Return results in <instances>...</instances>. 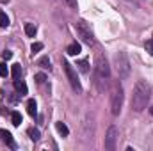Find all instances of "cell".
<instances>
[{"mask_svg": "<svg viewBox=\"0 0 153 151\" xmlns=\"http://www.w3.org/2000/svg\"><path fill=\"white\" fill-rule=\"evenodd\" d=\"M152 96V89L144 80H137V84L134 85V94H132V109L135 112H141L146 109L148 101Z\"/></svg>", "mask_w": 153, "mask_h": 151, "instance_id": "1", "label": "cell"}, {"mask_svg": "<svg viewBox=\"0 0 153 151\" xmlns=\"http://www.w3.org/2000/svg\"><path fill=\"white\" fill-rule=\"evenodd\" d=\"M109 78H111V68H109L105 57L98 55L96 64H94V82H96L100 91H105V85H107Z\"/></svg>", "mask_w": 153, "mask_h": 151, "instance_id": "2", "label": "cell"}, {"mask_svg": "<svg viewBox=\"0 0 153 151\" xmlns=\"http://www.w3.org/2000/svg\"><path fill=\"white\" fill-rule=\"evenodd\" d=\"M114 64H116V71L119 78H128L130 76V61H128V55L125 52H117L114 55Z\"/></svg>", "mask_w": 153, "mask_h": 151, "instance_id": "3", "label": "cell"}, {"mask_svg": "<svg viewBox=\"0 0 153 151\" xmlns=\"http://www.w3.org/2000/svg\"><path fill=\"white\" fill-rule=\"evenodd\" d=\"M75 29H76V34L80 36V39L85 43V44H94V36H93V30H91V27L85 23V21H78L75 25Z\"/></svg>", "mask_w": 153, "mask_h": 151, "instance_id": "4", "label": "cell"}, {"mask_svg": "<svg viewBox=\"0 0 153 151\" xmlns=\"http://www.w3.org/2000/svg\"><path fill=\"white\" fill-rule=\"evenodd\" d=\"M121 107H123V87H121V84H116L112 89V103H111L112 114L117 115L121 112Z\"/></svg>", "mask_w": 153, "mask_h": 151, "instance_id": "5", "label": "cell"}, {"mask_svg": "<svg viewBox=\"0 0 153 151\" xmlns=\"http://www.w3.org/2000/svg\"><path fill=\"white\" fill-rule=\"evenodd\" d=\"M62 68H64V73L68 76L71 87L75 89L76 93H82V85H80V80H78V76H76V71L73 70V66H71L68 61H62Z\"/></svg>", "mask_w": 153, "mask_h": 151, "instance_id": "6", "label": "cell"}, {"mask_svg": "<svg viewBox=\"0 0 153 151\" xmlns=\"http://www.w3.org/2000/svg\"><path fill=\"white\" fill-rule=\"evenodd\" d=\"M117 137H119V130L112 124V126L107 130V133H105V150H109V151H114L116 150Z\"/></svg>", "mask_w": 153, "mask_h": 151, "instance_id": "7", "label": "cell"}, {"mask_svg": "<svg viewBox=\"0 0 153 151\" xmlns=\"http://www.w3.org/2000/svg\"><path fill=\"white\" fill-rule=\"evenodd\" d=\"M0 141H2V142H5L11 150H14V148H16V142H14L13 135H11L7 130H0Z\"/></svg>", "mask_w": 153, "mask_h": 151, "instance_id": "8", "label": "cell"}, {"mask_svg": "<svg viewBox=\"0 0 153 151\" xmlns=\"http://www.w3.org/2000/svg\"><path fill=\"white\" fill-rule=\"evenodd\" d=\"M14 89L20 93V96H25V94L29 93V89H27V84H25L23 80H20V78H18V80H14Z\"/></svg>", "mask_w": 153, "mask_h": 151, "instance_id": "9", "label": "cell"}, {"mask_svg": "<svg viewBox=\"0 0 153 151\" xmlns=\"http://www.w3.org/2000/svg\"><path fill=\"white\" fill-rule=\"evenodd\" d=\"M27 112H29V115H32V117L38 115V105H36L34 100H29L27 101Z\"/></svg>", "mask_w": 153, "mask_h": 151, "instance_id": "10", "label": "cell"}, {"mask_svg": "<svg viewBox=\"0 0 153 151\" xmlns=\"http://www.w3.org/2000/svg\"><path fill=\"white\" fill-rule=\"evenodd\" d=\"M80 50H82V48H80V44H78V43H71V44L66 48L68 55H78V53H80Z\"/></svg>", "mask_w": 153, "mask_h": 151, "instance_id": "11", "label": "cell"}, {"mask_svg": "<svg viewBox=\"0 0 153 151\" xmlns=\"http://www.w3.org/2000/svg\"><path fill=\"white\" fill-rule=\"evenodd\" d=\"M36 32H38V29H36L34 23H25V34H27L29 38H34Z\"/></svg>", "mask_w": 153, "mask_h": 151, "instance_id": "12", "label": "cell"}, {"mask_svg": "<svg viewBox=\"0 0 153 151\" xmlns=\"http://www.w3.org/2000/svg\"><path fill=\"white\" fill-rule=\"evenodd\" d=\"M55 128H57V132H59L62 137H68V135H70V130H68V126H66L64 123H55Z\"/></svg>", "mask_w": 153, "mask_h": 151, "instance_id": "13", "label": "cell"}, {"mask_svg": "<svg viewBox=\"0 0 153 151\" xmlns=\"http://www.w3.org/2000/svg\"><path fill=\"white\" fill-rule=\"evenodd\" d=\"M11 121H13V124H14V126H20V124H22V114L16 112V110H14V112H11Z\"/></svg>", "mask_w": 153, "mask_h": 151, "instance_id": "14", "label": "cell"}, {"mask_svg": "<svg viewBox=\"0 0 153 151\" xmlns=\"http://www.w3.org/2000/svg\"><path fill=\"white\" fill-rule=\"evenodd\" d=\"M27 133H29V137H30L34 142L39 141V130H38V128H29V130H27Z\"/></svg>", "mask_w": 153, "mask_h": 151, "instance_id": "15", "label": "cell"}, {"mask_svg": "<svg viewBox=\"0 0 153 151\" xmlns=\"http://www.w3.org/2000/svg\"><path fill=\"white\" fill-rule=\"evenodd\" d=\"M38 64L41 66V68H43V70H50V59H48L46 55L39 59V62H38Z\"/></svg>", "mask_w": 153, "mask_h": 151, "instance_id": "16", "label": "cell"}, {"mask_svg": "<svg viewBox=\"0 0 153 151\" xmlns=\"http://www.w3.org/2000/svg\"><path fill=\"white\" fill-rule=\"evenodd\" d=\"M20 75H22V66H20V64H14V66H13V78L18 80Z\"/></svg>", "mask_w": 153, "mask_h": 151, "instance_id": "17", "label": "cell"}, {"mask_svg": "<svg viewBox=\"0 0 153 151\" xmlns=\"http://www.w3.org/2000/svg\"><path fill=\"white\" fill-rule=\"evenodd\" d=\"M76 66L80 68V71H82V73H87V71H89V62H87L85 59H84V61H80Z\"/></svg>", "mask_w": 153, "mask_h": 151, "instance_id": "18", "label": "cell"}, {"mask_svg": "<svg viewBox=\"0 0 153 151\" xmlns=\"http://www.w3.org/2000/svg\"><path fill=\"white\" fill-rule=\"evenodd\" d=\"M9 25V18L5 13H0V27H7Z\"/></svg>", "mask_w": 153, "mask_h": 151, "instance_id": "19", "label": "cell"}, {"mask_svg": "<svg viewBox=\"0 0 153 151\" xmlns=\"http://www.w3.org/2000/svg\"><path fill=\"white\" fill-rule=\"evenodd\" d=\"M30 50H32V53H38V52H41V50H43V43H32Z\"/></svg>", "mask_w": 153, "mask_h": 151, "instance_id": "20", "label": "cell"}, {"mask_svg": "<svg viewBox=\"0 0 153 151\" xmlns=\"http://www.w3.org/2000/svg\"><path fill=\"white\" fill-rule=\"evenodd\" d=\"M144 48H146V52H148V53H152V55H153V39H148V41L144 43Z\"/></svg>", "mask_w": 153, "mask_h": 151, "instance_id": "21", "label": "cell"}, {"mask_svg": "<svg viewBox=\"0 0 153 151\" xmlns=\"http://www.w3.org/2000/svg\"><path fill=\"white\" fill-rule=\"evenodd\" d=\"M7 75H9V70H7V66L2 62V64H0V76H7Z\"/></svg>", "mask_w": 153, "mask_h": 151, "instance_id": "22", "label": "cell"}, {"mask_svg": "<svg viewBox=\"0 0 153 151\" xmlns=\"http://www.w3.org/2000/svg\"><path fill=\"white\" fill-rule=\"evenodd\" d=\"M68 7H71V9H76L78 7V4H76V0H62Z\"/></svg>", "mask_w": 153, "mask_h": 151, "instance_id": "23", "label": "cell"}, {"mask_svg": "<svg viewBox=\"0 0 153 151\" xmlns=\"http://www.w3.org/2000/svg\"><path fill=\"white\" fill-rule=\"evenodd\" d=\"M34 78H36V82H38V84H43V82L46 80V76L43 75V73H38V75L34 76Z\"/></svg>", "mask_w": 153, "mask_h": 151, "instance_id": "24", "label": "cell"}, {"mask_svg": "<svg viewBox=\"0 0 153 151\" xmlns=\"http://www.w3.org/2000/svg\"><path fill=\"white\" fill-rule=\"evenodd\" d=\"M2 57H4V61H9V59L13 57V52H9V50H5V52H2Z\"/></svg>", "mask_w": 153, "mask_h": 151, "instance_id": "25", "label": "cell"}, {"mask_svg": "<svg viewBox=\"0 0 153 151\" xmlns=\"http://www.w3.org/2000/svg\"><path fill=\"white\" fill-rule=\"evenodd\" d=\"M150 112H152V114H153V107H152V109H150Z\"/></svg>", "mask_w": 153, "mask_h": 151, "instance_id": "26", "label": "cell"}]
</instances>
